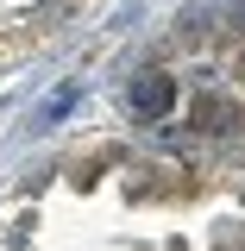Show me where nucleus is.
Here are the masks:
<instances>
[{
	"label": "nucleus",
	"instance_id": "1",
	"mask_svg": "<svg viewBox=\"0 0 245 251\" xmlns=\"http://www.w3.org/2000/svg\"><path fill=\"white\" fill-rule=\"evenodd\" d=\"M189 120H195L201 138H233V132L245 126V107L233 100V94H220V88H201L195 107H189Z\"/></svg>",
	"mask_w": 245,
	"mask_h": 251
},
{
	"label": "nucleus",
	"instance_id": "5",
	"mask_svg": "<svg viewBox=\"0 0 245 251\" xmlns=\"http://www.w3.org/2000/svg\"><path fill=\"white\" fill-rule=\"evenodd\" d=\"M233 75H239V88H245V50H239V57H233Z\"/></svg>",
	"mask_w": 245,
	"mask_h": 251
},
{
	"label": "nucleus",
	"instance_id": "3",
	"mask_svg": "<svg viewBox=\"0 0 245 251\" xmlns=\"http://www.w3.org/2000/svg\"><path fill=\"white\" fill-rule=\"evenodd\" d=\"M208 38V19H183V31H176V44H201Z\"/></svg>",
	"mask_w": 245,
	"mask_h": 251
},
{
	"label": "nucleus",
	"instance_id": "2",
	"mask_svg": "<svg viewBox=\"0 0 245 251\" xmlns=\"http://www.w3.org/2000/svg\"><path fill=\"white\" fill-rule=\"evenodd\" d=\"M170 100H176V82H170V75H157V69L132 82V107H138V113H151V120L170 113Z\"/></svg>",
	"mask_w": 245,
	"mask_h": 251
},
{
	"label": "nucleus",
	"instance_id": "4",
	"mask_svg": "<svg viewBox=\"0 0 245 251\" xmlns=\"http://www.w3.org/2000/svg\"><path fill=\"white\" fill-rule=\"evenodd\" d=\"M220 251H245V245H239V239H233V232H220Z\"/></svg>",
	"mask_w": 245,
	"mask_h": 251
},
{
	"label": "nucleus",
	"instance_id": "6",
	"mask_svg": "<svg viewBox=\"0 0 245 251\" xmlns=\"http://www.w3.org/2000/svg\"><path fill=\"white\" fill-rule=\"evenodd\" d=\"M239 31H245V6H239Z\"/></svg>",
	"mask_w": 245,
	"mask_h": 251
}]
</instances>
